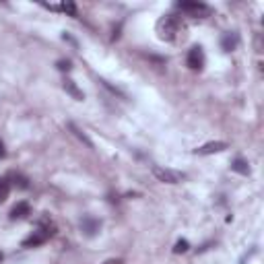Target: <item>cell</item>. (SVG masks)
I'll return each mask as SVG.
<instances>
[{
	"label": "cell",
	"instance_id": "obj_1",
	"mask_svg": "<svg viewBox=\"0 0 264 264\" xmlns=\"http://www.w3.org/2000/svg\"><path fill=\"white\" fill-rule=\"evenodd\" d=\"M54 234H56V225H54V221H52L48 215H44V217L38 221L36 231H33L29 238H25L21 246H23V248H38V246L46 244Z\"/></svg>",
	"mask_w": 264,
	"mask_h": 264
},
{
	"label": "cell",
	"instance_id": "obj_2",
	"mask_svg": "<svg viewBox=\"0 0 264 264\" xmlns=\"http://www.w3.org/2000/svg\"><path fill=\"white\" fill-rule=\"evenodd\" d=\"M182 29V23L178 17L174 15H163L159 21H157V36L159 40L163 42H174L178 38V33Z\"/></svg>",
	"mask_w": 264,
	"mask_h": 264
},
{
	"label": "cell",
	"instance_id": "obj_3",
	"mask_svg": "<svg viewBox=\"0 0 264 264\" xmlns=\"http://www.w3.org/2000/svg\"><path fill=\"white\" fill-rule=\"evenodd\" d=\"M176 9H180L182 13L190 15V17H196V19H205L213 13V9L205 3H198V0H180L176 3Z\"/></svg>",
	"mask_w": 264,
	"mask_h": 264
},
{
	"label": "cell",
	"instance_id": "obj_4",
	"mask_svg": "<svg viewBox=\"0 0 264 264\" xmlns=\"http://www.w3.org/2000/svg\"><path fill=\"white\" fill-rule=\"evenodd\" d=\"M153 176L163 182V184H180L184 180V174L176 172V170H170V168H161V165H153Z\"/></svg>",
	"mask_w": 264,
	"mask_h": 264
},
{
	"label": "cell",
	"instance_id": "obj_5",
	"mask_svg": "<svg viewBox=\"0 0 264 264\" xmlns=\"http://www.w3.org/2000/svg\"><path fill=\"white\" fill-rule=\"evenodd\" d=\"M186 64L190 71H203L205 69V52L201 46H194L190 48L188 56H186Z\"/></svg>",
	"mask_w": 264,
	"mask_h": 264
},
{
	"label": "cell",
	"instance_id": "obj_6",
	"mask_svg": "<svg viewBox=\"0 0 264 264\" xmlns=\"http://www.w3.org/2000/svg\"><path fill=\"white\" fill-rule=\"evenodd\" d=\"M81 229H83V234L87 238H93V236H97V231L102 229V221L95 219L93 215H85L81 219Z\"/></svg>",
	"mask_w": 264,
	"mask_h": 264
},
{
	"label": "cell",
	"instance_id": "obj_7",
	"mask_svg": "<svg viewBox=\"0 0 264 264\" xmlns=\"http://www.w3.org/2000/svg\"><path fill=\"white\" fill-rule=\"evenodd\" d=\"M225 149H229L227 143H223V141H213V143H207V145H203V147L194 149V155H215V153H223Z\"/></svg>",
	"mask_w": 264,
	"mask_h": 264
},
{
	"label": "cell",
	"instance_id": "obj_8",
	"mask_svg": "<svg viewBox=\"0 0 264 264\" xmlns=\"http://www.w3.org/2000/svg\"><path fill=\"white\" fill-rule=\"evenodd\" d=\"M29 215H31V205L25 203V201L17 203V205L11 209V213H9V217H11L13 221H21V219H25V217H29Z\"/></svg>",
	"mask_w": 264,
	"mask_h": 264
},
{
	"label": "cell",
	"instance_id": "obj_9",
	"mask_svg": "<svg viewBox=\"0 0 264 264\" xmlns=\"http://www.w3.org/2000/svg\"><path fill=\"white\" fill-rule=\"evenodd\" d=\"M62 87H64V91L69 93V95H73V97L77 99V102H83V99H85V93L79 89V85H77L73 79H64Z\"/></svg>",
	"mask_w": 264,
	"mask_h": 264
},
{
	"label": "cell",
	"instance_id": "obj_10",
	"mask_svg": "<svg viewBox=\"0 0 264 264\" xmlns=\"http://www.w3.org/2000/svg\"><path fill=\"white\" fill-rule=\"evenodd\" d=\"M240 44V38H238V33H225V36L221 38V48L223 52H234Z\"/></svg>",
	"mask_w": 264,
	"mask_h": 264
},
{
	"label": "cell",
	"instance_id": "obj_11",
	"mask_svg": "<svg viewBox=\"0 0 264 264\" xmlns=\"http://www.w3.org/2000/svg\"><path fill=\"white\" fill-rule=\"evenodd\" d=\"M9 182H11L15 188H19V190H27V188H29V178H25L23 174H17V172H13V174L9 176Z\"/></svg>",
	"mask_w": 264,
	"mask_h": 264
},
{
	"label": "cell",
	"instance_id": "obj_12",
	"mask_svg": "<svg viewBox=\"0 0 264 264\" xmlns=\"http://www.w3.org/2000/svg\"><path fill=\"white\" fill-rule=\"evenodd\" d=\"M69 130L73 132V135H75V137H77V139H79L81 143H85V145H87L89 149H93V143H91V139H89V137L85 135V132H83V130H81V128H79V126H77L75 122H69Z\"/></svg>",
	"mask_w": 264,
	"mask_h": 264
},
{
	"label": "cell",
	"instance_id": "obj_13",
	"mask_svg": "<svg viewBox=\"0 0 264 264\" xmlns=\"http://www.w3.org/2000/svg\"><path fill=\"white\" fill-rule=\"evenodd\" d=\"M231 172H236V174H242V176H250V165L246 159L238 157L234 163H231Z\"/></svg>",
	"mask_w": 264,
	"mask_h": 264
},
{
	"label": "cell",
	"instance_id": "obj_14",
	"mask_svg": "<svg viewBox=\"0 0 264 264\" xmlns=\"http://www.w3.org/2000/svg\"><path fill=\"white\" fill-rule=\"evenodd\" d=\"M11 194V182L9 178H0V205H3Z\"/></svg>",
	"mask_w": 264,
	"mask_h": 264
},
{
	"label": "cell",
	"instance_id": "obj_15",
	"mask_svg": "<svg viewBox=\"0 0 264 264\" xmlns=\"http://www.w3.org/2000/svg\"><path fill=\"white\" fill-rule=\"evenodd\" d=\"M60 13H66L71 17H77V5L75 3H62L60 5Z\"/></svg>",
	"mask_w": 264,
	"mask_h": 264
},
{
	"label": "cell",
	"instance_id": "obj_16",
	"mask_svg": "<svg viewBox=\"0 0 264 264\" xmlns=\"http://www.w3.org/2000/svg\"><path fill=\"white\" fill-rule=\"evenodd\" d=\"M190 250V242L188 240H178L176 246H174V254H184Z\"/></svg>",
	"mask_w": 264,
	"mask_h": 264
},
{
	"label": "cell",
	"instance_id": "obj_17",
	"mask_svg": "<svg viewBox=\"0 0 264 264\" xmlns=\"http://www.w3.org/2000/svg\"><path fill=\"white\" fill-rule=\"evenodd\" d=\"M56 69L62 71V73H69V71L73 69V62H71V60H58V62H56Z\"/></svg>",
	"mask_w": 264,
	"mask_h": 264
},
{
	"label": "cell",
	"instance_id": "obj_18",
	"mask_svg": "<svg viewBox=\"0 0 264 264\" xmlns=\"http://www.w3.org/2000/svg\"><path fill=\"white\" fill-rule=\"evenodd\" d=\"M99 83H102V85H104V87H108V89H110V91H112V93H116V95H120V97H126V95H124V93H122V91H120V89H118V87H112V85H110V83H108V81H104V79H102V81H99Z\"/></svg>",
	"mask_w": 264,
	"mask_h": 264
},
{
	"label": "cell",
	"instance_id": "obj_19",
	"mask_svg": "<svg viewBox=\"0 0 264 264\" xmlns=\"http://www.w3.org/2000/svg\"><path fill=\"white\" fill-rule=\"evenodd\" d=\"M104 264H124V260H120V258H110V260H106Z\"/></svg>",
	"mask_w": 264,
	"mask_h": 264
},
{
	"label": "cell",
	"instance_id": "obj_20",
	"mask_svg": "<svg viewBox=\"0 0 264 264\" xmlns=\"http://www.w3.org/2000/svg\"><path fill=\"white\" fill-rule=\"evenodd\" d=\"M5 155H7V151H5V143H3V141H0V159H3Z\"/></svg>",
	"mask_w": 264,
	"mask_h": 264
},
{
	"label": "cell",
	"instance_id": "obj_21",
	"mask_svg": "<svg viewBox=\"0 0 264 264\" xmlns=\"http://www.w3.org/2000/svg\"><path fill=\"white\" fill-rule=\"evenodd\" d=\"M3 260H5V254H3V252H0V262H3Z\"/></svg>",
	"mask_w": 264,
	"mask_h": 264
}]
</instances>
